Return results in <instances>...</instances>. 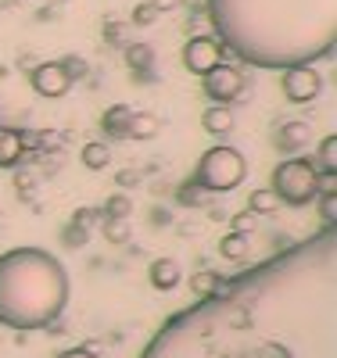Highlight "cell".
<instances>
[{
	"instance_id": "cell-26",
	"label": "cell",
	"mask_w": 337,
	"mask_h": 358,
	"mask_svg": "<svg viewBox=\"0 0 337 358\" xmlns=\"http://www.w3.org/2000/svg\"><path fill=\"white\" fill-rule=\"evenodd\" d=\"M255 226H259V215L252 212V208H244V212H237V215L230 219V229H233V233H248V236H252Z\"/></svg>"
},
{
	"instance_id": "cell-33",
	"label": "cell",
	"mask_w": 337,
	"mask_h": 358,
	"mask_svg": "<svg viewBox=\"0 0 337 358\" xmlns=\"http://www.w3.org/2000/svg\"><path fill=\"white\" fill-rule=\"evenodd\" d=\"M147 4H151V8H155L158 15H165V11H176V8L183 4V0H147Z\"/></svg>"
},
{
	"instance_id": "cell-20",
	"label": "cell",
	"mask_w": 337,
	"mask_h": 358,
	"mask_svg": "<svg viewBox=\"0 0 337 358\" xmlns=\"http://www.w3.org/2000/svg\"><path fill=\"white\" fill-rule=\"evenodd\" d=\"M130 215H133V201L126 194H111L101 204V219H130Z\"/></svg>"
},
{
	"instance_id": "cell-2",
	"label": "cell",
	"mask_w": 337,
	"mask_h": 358,
	"mask_svg": "<svg viewBox=\"0 0 337 358\" xmlns=\"http://www.w3.org/2000/svg\"><path fill=\"white\" fill-rule=\"evenodd\" d=\"M205 11L216 40L252 69L316 65L337 47V0H205Z\"/></svg>"
},
{
	"instance_id": "cell-5",
	"label": "cell",
	"mask_w": 337,
	"mask_h": 358,
	"mask_svg": "<svg viewBox=\"0 0 337 358\" xmlns=\"http://www.w3.org/2000/svg\"><path fill=\"white\" fill-rule=\"evenodd\" d=\"M316 162L312 158H284L277 169H273V194L280 197V204L291 208H305L316 201Z\"/></svg>"
},
{
	"instance_id": "cell-22",
	"label": "cell",
	"mask_w": 337,
	"mask_h": 358,
	"mask_svg": "<svg viewBox=\"0 0 337 358\" xmlns=\"http://www.w3.org/2000/svg\"><path fill=\"white\" fill-rule=\"evenodd\" d=\"M316 169H337V136H323L316 151Z\"/></svg>"
},
{
	"instance_id": "cell-30",
	"label": "cell",
	"mask_w": 337,
	"mask_h": 358,
	"mask_svg": "<svg viewBox=\"0 0 337 358\" xmlns=\"http://www.w3.org/2000/svg\"><path fill=\"white\" fill-rule=\"evenodd\" d=\"M72 222L83 226V229H90L94 222H101V208H76V212H72Z\"/></svg>"
},
{
	"instance_id": "cell-12",
	"label": "cell",
	"mask_w": 337,
	"mask_h": 358,
	"mask_svg": "<svg viewBox=\"0 0 337 358\" xmlns=\"http://www.w3.org/2000/svg\"><path fill=\"white\" fill-rule=\"evenodd\" d=\"M130 115H133L130 104H111V108L101 115V129H104V136H111V140H126Z\"/></svg>"
},
{
	"instance_id": "cell-6",
	"label": "cell",
	"mask_w": 337,
	"mask_h": 358,
	"mask_svg": "<svg viewBox=\"0 0 337 358\" xmlns=\"http://www.w3.org/2000/svg\"><path fill=\"white\" fill-rule=\"evenodd\" d=\"M244 83H248L244 72L226 65V62H219L216 69H208L201 76V90H205V97L212 104H233V101H240L244 97Z\"/></svg>"
},
{
	"instance_id": "cell-25",
	"label": "cell",
	"mask_w": 337,
	"mask_h": 358,
	"mask_svg": "<svg viewBox=\"0 0 337 358\" xmlns=\"http://www.w3.org/2000/svg\"><path fill=\"white\" fill-rule=\"evenodd\" d=\"M61 69H65V76H69L72 83H79V79H86V76H90V65L83 62L79 54H69V57H61Z\"/></svg>"
},
{
	"instance_id": "cell-11",
	"label": "cell",
	"mask_w": 337,
	"mask_h": 358,
	"mask_svg": "<svg viewBox=\"0 0 337 358\" xmlns=\"http://www.w3.org/2000/svg\"><path fill=\"white\" fill-rule=\"evenodd\" d=\"M147 280H151V287H155V290L169 294V290H176L183 283V273H179V265L172 258H155V262H151V268H147Z\"/></svg>"
},
{
	"instance_id": "cell-34",
	"label": "cell",
	"mask_w": 337,
	"mask_h": 358,
	"mask_svg": "<svg viewBox=\"0 0 337 358\" xmlns=\"http://www.w3.org/2000/svg\"><path fill=\"white\" fill-rule=\"evenodd\" d=\"M57 358H97V355L90 351V348H69V351H61Z\"/></svg>"
},
{
	"instance_id": "cell-7",
	"label": "cell",
	"mask_w": 337,
	"mask_h": 358,
	"mask_svg": "<svg viewBox=\"0 0 337 358\" xmlns=\"http://www.w3.org/2000/svg\"><path fill=\"white\" fill-rule=\"evenodd\" d=\"M280 86H284V97L291 104H309L323 94V76L316 72V65H291L280 69Z\"/></svg>"
},
{
	"instance_id": "cell-14",
	"label": "cell",
	"mask_w": 337,
	"mask_h": 358,
	"mask_svg": "<svg viewBox=\"0 0 337 358\" xmlns=\"http://www.w3.org/2000/svg\"><path fill=\"white\" fill-rule=\"evenodd\" d=\"M25 155V143H22V133L18 129H8L0 126V169H15Z\"/></svg>"
},
{
	"instance_id": "cell-21",
	"label": "cell",
	"mask_w": 337,
	"mask_h": 358,
	"mask_svg": "<svg viewBox=\"0 0 337 358\" xmlns=\"http://www.w3.org/2000/svg\"><path fill=\"white\" fill-rule=\"evenodd\" d=\"M101 233H104L108 244H126L133 229H130L126 219H101Z\"/></svg>"
},
{
	"instance_id": "cell-10",
	"label": "cell",
	"mask_w": 337,
	"mask_h": 358,
	"mask_svg": "<svg viewBox=\"0 0 337 358\" xmlns=\"http://www.w3.org/2000/svg\"><path fill=\"white\" fill-rule=\"evenodd\" d=\"M273 143H277L280 155H298V151H305V147L312 143V126L298 122V118H294V122H284L277 129V140H273Z\"/></svg>"
},
{
	"instance_id": "cell-17",
	"label": "cell",
	"mask_w": 337,
	"mask_h": 358,
	"mask_svg": "<svg viewBox=\"0 0 337 358\" xmlns=\"http://www.w3.org/2000/svg\"><path fill=\"white\" fill-rule=\"evenodd\" d=\"M79 162H83L90 172H104V169L111 165V147H108V143H101V140H90V143H83Z\"/></svg>"
},
{
	"instance_id": "cell-8",
	"label": "cell",
	"mask_w": 337,
	"mask_h": 358,
	"mask_svg": "<svg viewBox=\"0 0 337 358\" xmlns=\"http://www.w3.org/2000/svg\"><path fill=\"white\" fill-rule=\"evenodd\" d=\"M223 62V43L216 36H191L183 43V69L194 72V76H205L208 69H216Z\"/></svg>"
},
{
	"instance_id": "cell-19",
	"label": "cell",
	"mask_w": 337,
	"mask_h": 358,
	"mask_svg": "<svg viewBox=\"0 0 337 358\" xmlns=\"http://www.w3.org/2000/svg\"><path fill=\"white\" fill-rule=\"evenodd\" d=\"M248 208H252L255 215H277V212H280V197L273 194L269 187H266V190H252V194H248Z\"/></svg>"
},
{
	"instance_id": "cell-3",
	"label": "cell",
	"mask_w": 337,
	"mask_h": 358,
	"mask_svg": "<svg viewBox=\"0 0 337 358\" xmlns=\"http://www.w3.org/2000/svg\"><path fill=\"white\" fill-rule=\"evenodd\" d=\"M69 305V273L43 248H11L0 255V326L18 334L47 330Z\"/></svg>"
},
{
	"instance_id": "cell-18",
	"label": "cell",
	"mask_w": 337,
	"mask_h": 358,
	"mask_svg": "<svg viewBox=\"0 0 337 358\" xmlns=\"http://www.w3.org/2000/svg\"><path fill=\"white\" fill-rule=\"evenodd\" d=\"M219 255L226 258V262H244V258H248L252 255V236L248 233H226L223 236V241H219Z\"/></svg>"
},
{
	"instance_id": "cell-4",
	"label": "cell",
	"mask_w": 337,
	"mask_h": 358,
	"mask_svg": "<svg viewBox=\"0 0 337 358\" xmlns=\"http://www.w3.org/2000/svg\"><path fill=\"white\" fill-rule=\"evenodd\" d=\"M244 179H248V162H244V155L230 143L208 147L191 172V183L208 190V194H230L244 183Z\"/></svg>"
},
{
	"instance_id": "cell-32",
	"label": "cell",
	"mask_w": 337,
	"mask_h": 358,
	"mask_svg": "<svg viewBox=\"0 0 337 358\" xmlns=\"http://www.w3.org/2000/svg\"><path fill=\"white\" fill-rule=\"evenodd\" d=\"M33 187H36V179L29 176V172H18V176H15V190H18L22 197H25L29 190H33Z\"/></svg>"
},
{
	"instance_id": "cell-31",
	"label": "cell",
	"mask_w": 337,
	"mask_h": 358,
	"mask_svg": "<svg viewBox=\"0 0 337 358\" xmlns=\"http://www.w3.org/2000/svg\"><path fill=\"white\" fill-rule=\"evenodd\" d=\"M115 183H118V187H137V183H140V169H122V172L115 176Z\"/></svg>"
},
{
	"instance_id": "cell-35",
	"label": "cell",
	"mask_w": 337,
	"mask_h": 358,
	"mask_svg": "<svg viewBox=\"0 0 337 358\" xmlns=\"http://www.w3.org/2000/svg\"><path fill=\"white\" fill-rule=\"evenodd\" d=\"M104 40H122V25H115V22H104Z\"/></svg>"
},
{
	"instance_id": "cell-13",
	"label": "cell",
	"mask_w": 337,
	"mask_h": 358,
	"mask_svg": "<svg viewBox=\"0 0 337 358\" xmlns=\"http://www.w3.org/2000/svg\"><path fill=\"white\" fill-rule=\"evenodd\" d=\"M201 129L208 136H226L233 129V108L230 104H216V108H205L201 115Z\"/></svg>"
},
{
	"instance_id": "cell-24",
	"label": "cell",
	"mask_w": 337,
	"mask_h": 358,
	"mask_svg": "<svg viewBox=\"0 0 337 358\" xmlns=\"http://www.w3.org/2000/svg\"><path fill=\"white\" fill-rule=\"evenodd\" d=\"M216 280H219V273H194L191 280H187V287H191V294L194 297H205V294H212V287H216Z\"/></svg>"
},
{
	"instance_id": "cell-16",
	"label": "cell",
	"mask_w": 337,
	"mask_h": 358,
	"mask_svg": "<svg viewBox=\"0 0 337 358\" xmlns=\"http://www.w3.org/2000/svg\"><path fill=\"white\" fill-rule=\"evenodd\" d=\"M126 65L137 72V79H151V69H155V47L151 43H130L126 47Z\"/></svg>"
},
{
	"instance_id": "cell-9",
	"label": "cell",
	"mask_w": 337,
	"mask_h": 358,
	"mask_svg": "<svg viewBox=\"0 0 337 358\" xmlns=\"http://www.w3.org/2000/svg\"><path fill=\"white\" fill-rule=\"evenodd\" d=\"M29 83H33V90L40 97H65L69 90L76 86L69 76H65V69H61V62H40V65H33V72H29Z\"/></svg>"
},
{
	"instance_id": "cell-27",
	"label": "cell",
	"mask_w": 337,
	"mask_h": 358,
	"mask_svg": "<svg viewBox=\"0 0 337 358\" xmlns=\"http://www.w3.org/2000/svg\"><path fill=\"white\" fill-rule=\"evenodd\" d=\"M205 194L208 190H201V187H194L191 179L183 183L179 190H176V197H179V204H187V208H194V204H205Z\"/></svg>"
},
{
	"instance_id": "cell-28",
	"label": "cell",
	"mask_w": 337,
	"mask_h": 358,
	"mask_svg": "<svg viewBox=\"0 0 337 358\" xmlns=\"http://www.w3.org/2000/svg\"><path fill=\"white\" fill-rule=\"evenodd\" d=\"M130 18H133V25L147 29V25H155V22H158V11L144 0V4H137V8H133V15H130Z\"/></svg>"
},
{
	"instance_id": "cell-1",
	"label": "cell",
	"mask_w": 337,
	"mask_h": 358,
	"mask_svg": "<svg viewBox=\"0 0 337 358\" xmlns=\"http://www.w3.org/2000/svg\"><path fill=\"white\" fill-rule=\"evenodd\" d=\"M140 358H337V233L294 248L169 315Z\"/></svg>"
},
{
	"instance_id": "cell-29",
	"label": "cell",
	"mask_w": 337,
	"mask_h": 358,
	"mask_svg": "<svg viewBox=\"0 0 337 358\" xmlns=\"http://www.w3.org/2000/svg\"><path fill=\"white\" fill-rule=\"evenodd\" d=\"M86 236H90V229H83V226L69 222V226H65V233H61V241H65V248H83V244H86Z\"/></svg>"
},
{
	"instance_id": "cell-15",
	"label": "cell",
	"mask_w": 337,
	"mask_h": 358,
	"mask_svg": "<svg viewBox=\"0 0 337 358\" xmlns=\"http://www.w3.org/2000/svg\"><path fill=\"white\" fill-rule=\"evenodd\" d=\"M162 129V118L151 115V111H133L130 115V129H126V140H155Z\"/></svg>"
},
{
	"instance_id": "cell-23",
	"label": "cell",
	"mask_w": 337,
	"mask_h": 358,
	"mask_svg": "<svg viewBox=\"0 0 337 358\" xmlns=\"http://www.w3.org/2000/svg\"><path fill=\"white\" fill-rule=\"evenodd\" d=\"M312 204H316L323 226H333V222H337V194H316Z\"/></svg>"
}]
</instances>
